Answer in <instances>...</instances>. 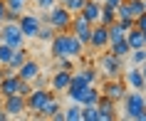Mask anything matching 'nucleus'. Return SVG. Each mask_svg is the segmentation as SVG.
<instances>
[{
	"instance_id": "393cba45",
	"label": "nucleus",
	"mask_w": 146,
	"mask_h": 121,
	"mask_svg": "<svg viewBox=\"0 0 146 121\" xmlns=\"http://www.w3.org/2000/svg\"><path fill=\"white\" fill-rule=\"evenodd\" d=\"M116 20V10L114 8H107L102 5V15H99V25H111Z\"/></svg>"
},
{
	"instance_id": "72a5a7b5",
	"label": "nucleus",
	"mask_w": 146,
	"mask_h": 121,
	"mask_svg": "<svg viewBox=\"0 0 146 121\" xmlns=\"http://www.w3.org/2000/svg\"><path fill=\"white\" fill-rule=\"evenodd\" d=\"M35 3H37V8H40V10H50L54 3H57V0H35Z\"/></svg>"
},
{
	"instance_id": "79ce46f5",
	"label": "nucleus",
	"mask_w": 146,
	"mask_h": 121,
	"mask_svg": "<svg viewBox=\"0 0 146 121\" xmlns=\"http://www.w3.org/2000/svg\"><path fill=\"white\" fill-rule=\"evenodd\" d=\"M141 3H144V0H141Z\"/></svg>"
},
{
	"instance_id": "7ed1b4c3",
	"label": "nucleus",
	"mask_w": 146,
	"mask_h": 121,
	"mask_svg": "<svg viewBox=\"0 0 146 121\" xmlns=\"http://www.w3.org/2000/svg\"><path fill=\"white\" fill-rule=\"evenodd\" d=\"M121 101H124V109H121V111H124V119H134V121H136L139 114L146 109V94H144V91H136V89H134V91H126Z\"/></svg>"
},
{
	"instance_id": "f257e3e1",
	"label": "nucleus",
	"mask_w": 146,
	"mask_h": 121,
	"mask_svg": "<svg viewBox=\"0 0 146 121\" xmlns=\"http://www.w3.org/2000/svg\"><path fill=\"white\" fill-rule=\"evenodd\" d=\"M50 52L54 60L60 57H69V60H79L84 54V45L79 42L72 32H54V37L50 40Z\"/></svg>"
},
{
	"instance_id": "ea45409f",
	"label": "nucleus",
	"mask_w": 146,
	"mask_h": 121,
	"mask_svg": "<svg viewBox=\"0 0 146 121\" xmlns=\"http://www.w3.org/2000/svg\"><path fill=\"white\" fill-rule=\"evenodd\" d=\"M144 10H146V0H144Z\"/></svg>"
},
{
	"instance_id": "cd10ccee",
	"label": "nucleus",
	"mask_w": 146,
	"mask_h": 121,
	"mask_svg": "<svg viewBox=\"0 0 146 121\" xmlns=\"http://www.w3.org/2000/svg\"><path fill=\"white\" fill-rule=\"evenodd\" d=\"M74 72H79V74L84 77L87 84H97V72H94V67H82V69H74Z\"/></svg>"
},
{
	"instance_id": "2f4dec72",
	"label": "nucleus",
	"mask_w": 146,
	"mask_h": 121,
	"mask_svg": "<svg viewBox=\"0 0 146 121\" xmlns=\"http://www.w3.org/2000/svg\"><path fill=\"white\" fill-rule=\"evenodd\" d=\"M134 27H139L141 32H146V13H141V15L134 20Z\"/></svg>"
},
{
	"instance_id": "58836bf2",
	"label": "nucleus",
	"mask_w": 146,
	"mask_h": 121,
	"mask_svg": "<svg viewBox=\"0 0 146 121\" xmlns=\"http://www.w3.org/2000/svg\"><path fill=\"white\" fill-rule=\"evenodd\" d=\"M139 69H141V74H144V82H146V62H144V64H141Z\"/></svg>"
},
{
	"instance_id": "f704fd0d",
	"label": "nucleus",
	"mask_w": 146,
	"mask_h": 121,
	"mask_svg": "<svg viewBox=\"0 0 146 121\" xmlns=\"http://www.w3.org/2000/svg\"><path fill=\"white\" fill-rule=\"evenodd\" d=\"M5 13H8V5H5V0H0V25L5 20Z\"/></svg>"
},
{
	"instance_id": "6e6552de",
	"label": "nucleus",
	"mask_w": 146,
	"mask_h": 121,
	"mask_svg": "<svg viewBox=\"0 0 146 121\" xmlns=\"http://www.w3.org/2000/svg\"><path fill=\"white\" fill-rule=\"evenodd\" d=\"M102 97L111 99V101H121L124 94H126V84H124L121 77H116V79H107V82L102 84Z\"/></svg>"
},
{
	"instance_id": "7c9ffc66",
	"label": "nucleus",
	"mask_w": 146,
	"mask_h": 121,
	"mask_svg": "<svg viewBox=\"0 0 146 121\" xmlns=\"http://www.w3.org/2000/svg\"><path fill=\"white\" fill-rule=\"evenodd\" d=\"M84 3H87V0H64L62 5H64V8H67L72 15H74V13H79V10L84 8Z\"/></svg>"
},
{
	"instance_id": "5701e85b",
	"label": "nucleus",
	"mask_w": 146,
	"mask_h": 121,
	"mask_svg": "<svg viewBox=\"0 0 146 121\" xmlns=\"http://www.w3.org/2000/svg\"><path fill=\"white\" fill-rule=\"evenodd\" d=\"M54 37V27L50 22H42L40 25V30H37V37L35 40H42V42H50V40Z\"/></svg>"
},
{
	"instance_id": "6ab92c4d",
	"label": "nucleus",
	"mask_w": 146,
	"mask_h": 121,
	"mask_svg": "<svg viewBox=\"0 0 146 121\" xmlns=\"http://www.w3.org/2000/svg\"><path fill=\"white\" fill-rule=\"evenodd\" d=\"M57 111H62V106H60V101H57V99L52 97L45 106H42V109H40V114H37V116H42V119H52V116H54Z\"/></svg>"
},
{
	"instance_id": "20e7f679",
	"label": "nucleus",
	"mask_w": 146,
	"mask_h": 121,
	"mask_svg": "<svg viewBox=\"0 0 146 121\" xmlns=\"http://www.w3.org/2000/svg\"><path fill=\"white\" fill-rule=\"evenodd\" d=\"M0 42L10 45L13 50L25 47V35H23V30H20V25L17 22H3L0 25Z\"/></svg>"
},
{
	"instance_id": "9b49d317",
	"label": "nucleus",
	"mask_w": 146,
	"mask_h": 121,
	"mask_svg": "<svg viewBox=\"0 0 146 121\" xmlns=\"http://www.w3.org/2000/svg\"><path fill=\"white\" fill-rule=\"evenodd\" d=\"M89 47H94V50H107V47H109L107 25H99V22L92 25V32H89Z\"/></svg>"
},
{
	"instance_id": "c756f323",
	"label": "nucleus",
	"mask_w": 146,
	"mask_h": 121,
	"mask_svg": "<svg viewBox=\"0 0 146 121\" xmlns=\"http://www.w3.org/2000/svg\"><path fill=\"white\" fill-rule=\"evenodd\" d=\"M27 3H30V0H5V5H8V10H15V13H25V8H27Z\"/></svg>"
},
{
	"instance_id": "4be33fe9",
	"label": "nucleus",
	"mask_w": 146,
	"mask_h": 121,
	"mask_svg": "<svg viewBox=\"0 0 146 121\" xmlns=\"http://www.w3.org/2000/svg\"><path fill=\"white\" fill-rule=\"evenodd\" d=\"M62 111H64V121H82V104H77V101H72Z\"/></svg>"
},
{
	"instance_id": "c9c22d12",
	"label": "nucleus",
	"mask_w": 146,
	"mask_h": 121,
	"mask_svg": "<svg viewBox=\"0 0 146 121\" xmlns=\"http://www.w3.org/2000/svg\"><path fill=\"white\" fill-rule=\"evenodd\" d=\"M116 22L121 25L124 30H131V27H134V20H116Z\"/></svg>"
},
{
	"instance_id": "1a4fd4ad",
	"label": "nucleus",
	"mask_w": 146,
	"mask_h": 121,
	"mask_svg": "<svg viewBox=\"0 0 146 121\" xmlns=\"http://www.w3.org/2000/svg\"><path fill=\"white\" fill-rule=\"evenodd\" d=\"M17 25H20V30H23L25 40H35V37H37L40 25H42V20H40V15H32V13H23V15H20V20H17Z\"/></svg>"
},
{
	"instance_id": "ddd939ff",
	"label": "nucleus",
	"mask_w": 146,
	"mask_h": 121,
	"mask_svg": "<svg viewBox=\"0 0 146 121\" xmlns=\"http://www.w3.org/2000/svg\"><path fill=\"white\" fill-rule=\"evenodd\" d=\"M40 72H42V67H40V62H35V60H30V57H27V60L23 62V67L17 69V77H20V79H23V82H35V77L40 74Z\"/></svg>"
},
{
	"instance_id": "f8f14e48",
	"label": "nucleus",
	"mask_w": 146,
	"mask_h": 121,
	"mask_svg": "<svg viewBox=\"0 0 146 121\" xmlns=\"http://www.w3.org/2000/svg\"><path fill=\"white\" fill-rule=\"evenodd\" d=\"M121 79H124V84H126V89H136V91H144L146 89L144 74H141V69L134 67V64H131V69L121 72Z\"/></svg>"
},
{
	"instance_id": "2eb2a0df",
	"label": "nucleus",
	"mask_w": 146,
	"mask_h": 121,
	"mask_svg": "<svg viewBox=\"0 0 146 121\" xmlns=\"http://www.w3.org/2000/svg\"><path fill=\"white\" fill-rule=\"evenodd\" d=\"M97 111H99V121H114L116 119V101H111L107 97H99Z\"/></svg>"
},
{
	"instance_id": "f03ea898",
	"label": "nucleus",
	"mask_w": 146,
	"mask_h": 121,
	"mask_svg": "<svg viewBox=\"0 0 146 121\" xmlns=\"http://www.w3.org/2000/svg\"><path fill=\"white\" fill-rule=\"evenodd\" d=\"M45 22L54 27V32H67L69 22H72V13H69L62 3H54L50 10H45Z\"/></svg>"
},
{
	"instance_id": "412c9836",
	"label": "nucleus",
	"mask_w": 146,
	"mask_h": 121,
	"mask_svg": "<svg viewBox=\"0 0 146 121\" xmlns=\"http://www.w3.org/2000/svg\"><path fill=\"white\" fill-rule=\"evenodd\" d=\"M107 32H109V45H114V42L124 40V35H126V30H124V27L116 22V20H114L111 25H107Z\"/></svg>"
},
{
	"instance_id": "b1692460",
	"label": "nucleus",
	"mask_w": 146,
	"mask_h": 121,
	"mask_svg": "<svg viewBox=\"0 0 146 121\" xmlns=\"http://www.w3.org/2000/svg\"><path fill=\"white\" fill-rule=\"evenodd\" d=\"M109 47H111V52H114L116 57H121V60L129 57V52H131V47L126 45V40H119V42H114V45H109Z\"/></svg>"
},
{
	"instance_id": "f3484780",
	"label": "nucleus",
	"mask_w": 146,
	"mask_h": 121,
	"mask_svg": "<svg viewBox=\"0 0 146 121\" xmlns=\"http://www.w3.org/2000/svg\"><path fill=\"white\" fill-rule=\"evenodd\" d=\"M99 97H102V91L94 87V84H89L84 91H82V97H79V101L77 104H82V106H97V101H99Z\"/></svg>"
},
{
	"instance_id": "4c0bfd02",
	"label": "nucleus",
	"mask_w": 146,
	"mask_h": 121,
	"mask_svg": "<svg viewBox=\"0 0 146 121\" xmlns=\"http://www.w3.org/2000/svg\"><path fill=\"white\" fill-rule=\"evenodd\" d=\"M8 119H10V114L5 109H0V121H8Z\"/></svg>"
},
{
	"instance_id": "e433bc0d",
	"label": "nucleus",
	"mask_w": 146,
	"mask_h": 121,
	"mask_svg": "<svg viewBox=\"0 0 146 121\" xmlns=\"http://www.w3.org/2000/svg\"><path fill=\"white\" fill-rule=\"evenodd\" d=\"M119 3H121V0H104V3H102V5H107V8H119Z\"/></svg>"
},
{
	"instance_id": "9d476101",
	"label": "nucleus",
	"mask_w": 146,
	"mask_h": 121,
	"mask_svg": "<svg viewBox=\"0 0 146 121\" xmlns=\"http://www.w3.org/2000/svg\"><path fill=\"white\" fill-rule=\"evenodd\" d=\"M3 109L10 114V119H15V116H23V114L27 111L25 97H23V94H10V97H3Z\"/></svg>"
},
{
	"instance_id": "a19ab883",
	"label": "nucleus",
	"mask_w": 146,
	"mask_h": 121,
	"mask_svg": "<svg viewBox=\"0 0 146 121\" xmlns=\"http://www.w3.org/2000/svg\"><path fill=\"white\" fill-rule=\"evenodd\" d=\"M57 3H64V0H57Z\"/></svg>"
},
{
	"instance_id": "bb28decb",
	"label": "nucleus",
	"mask_w": 146,
	"mask_h": 121,
	"mask_svg": "<svg viewBox=\"0 0 146 121\" xmlns=\"http://www.w3.org/2000/svg\"><path fill=\"white\" fill-rule=\"evenodd\" d=\"M82 121H99L97 106H82Z\"/></svg>"
},
{
	"instance_id": "473e14b6",
	"label": "nucleus",
	"mask_w": 146,
	"mask_h": 121,
	"mask_svg": "<svg viewBox=\"0 0 146 121\" xmlns=\"http://www.w3.org/2000/svg\"><path fill=\"white\" fill-rule=\"evenodd\" d=\"M20 15H23V13H15V10H8V13H5V20H3V22H17V20H20Z\"/></svg>"
},
{
	"instance_id": "dca6fc26",
	"label": "nucleus",
	"mask_w": 146,
	"mask_h": 121,
	"mask_svg": "<svg viewBox=\"0 0 146 121\" xmlns=\"http://www.w3.org/2000/svg\"><path fill=\"white\" fill-rule=\"evenodd\" d=\"M79 13H82V15H84L92 25H94V22H99V15H102V3H97V0H87V3H84V8L79 10Z\"/></svg>"
},
{
	"instance_id": "c85d7f7f",
	"label": "nucleus",
	"mask_w": 146,
	"mask_h": 121,
	"mask_svg": "<svg viewBox=\"0 0 146 121\" xmlns=\"http://www.w3.org/2000/svg\"><path fill=\"white\" fill-rule=\"evenodd\" d=\"M13 52H15V50H13L10 45L0 42V64H8V62H10V57H13Z\"/></svg>"
},
{
	"instance_id": "a878e982",
	"label": "nucleus",
	"mask_w": 146,
	"mask_h": 121,
	"mask_svg": "<svg viewBox=\"0 0 146 121\" xmlns=\"http://www.w3.org/2000/svg\"><path fill=\"white\" fill-rule=\"evenodd\" d=\"M131 64H134V67H141V64H144L146 62V47H139V50H131Z\"/></svg>"
},
{
	"instance_id": "0eeeda50",
	"label": "nucleus",
	"mask_w": 146,
	"mask_h": 121,
	"mask_svg": "<svg viewBox=\"0 0 146 121\" xmlns=\"http://www.w3.org/2000/svg\"><path fill=\"white\" fill-rule=\"evenodd\" d=\"M69 32L74 35V37L82 42V45H89V32H92V22L87 20L82 13H74L72 15V22H69Z\"/></svg>"
},
{
	"instance_id": "aec40b11",
	"label": "nucleus",
	"mask_w": 146,
	"mask_h": 121,
	"mask_svg": "<svg viewBox=\"0 0 146 121\" xmlns=\"http://www.w3.org/2000/svg\"><path fill=\"white\" fill-rule=\"evenodd\" d=\"M27 57H30V54H27V50H25V47H17L15 52H13V57H10V62H8V67H13L17 72V69L23 67V62L27 60Z\"/></svg>"
},
{
	"instance_id": "423d86ee",
	"label": "nucleus",
	"mask_w": 146,
	"mask_h": 121,
	"mask_svg": "<svg viewBox=\"0 0 146 121\" xmlns=\"http://www.w3.org/2000/svg\"><path fill=\"white\" fill-rule=\"evenodd\" d=\"M99 69H102V74L107 77V79H116V77H121V72H124L121 57H116L114 52H104L99 57Z\"/></svg>"
},
{
	"instance_id": "4468645a",
	"label": "nucleus",
	"mask_w": 146,
	"mask_h": 121,
	"mask_svg": "<svg viewBox=\"0 0 146 121\" xmlns=\"http://www.w3.org/2000/svg\"><path fill=\"white\" fill-rule=\"evenodd\" d=\"M69 79H72V69H57L52 77H50V89L52 91H64L69 87Z\"/></svg>"
},
{
	"instance_id": "39448f33",
	"label": "nucleus",
	"mask_w": 146,
	"mask_h": 121,
	"mask_svg": "<svg viewBox=\"0 0 146 121\" xmlns=\"http://www.w3.org/2000/svg\"><path fill=\"white\" fill-rule=\"evenodd\" d=\"M54 94H52V89L50 87H32V91L25 97V104H27V111H35V114H40V109L52 99Z\"/></svg>"
},
{
	"instance_id": "a211bd4d",
	"label": "nucleus",
	"mask_w": 146,
	"mask_h": 121,
	"mask_svg": "<svg viewBox=\"0 0 146 121\" xmlns=\"http://www.w3.org/2000/svg\"><path fill=\"white\" fill-rule=\"evenodd\" d=\"M124 40H126V45H129L131 50H139V47H146V42H144V32L139 30V27H131V30H126Z\"/></svg>"
}]
</instances>
